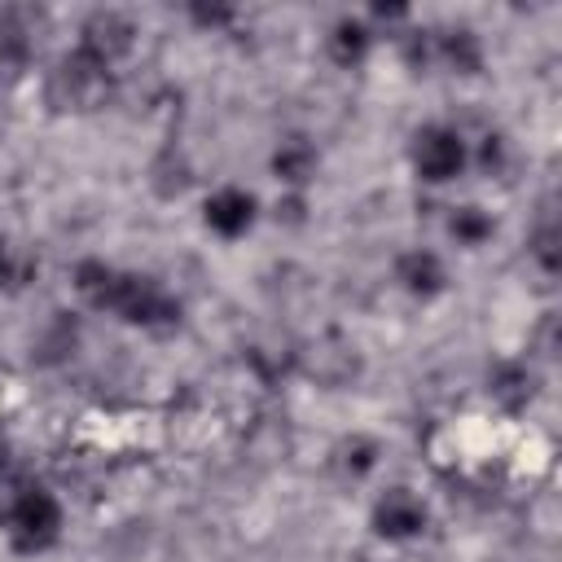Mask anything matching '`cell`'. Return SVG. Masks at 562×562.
Listing matches in <instances>:
<instances>
[{
    "mask_svg": "<svg viewBox=\"0 0 562 562\" xmlns=\"http://www.w3.org/2000/svg\"><path fill=\"white\" fill-rule=\"evenodd\" d=\"M373 465H378V443L369 439V435H347L338 448H334V470L342 474V479H364V474H373Z\"/></svg>",
    "mask_w": 562,
    "mask_h": 562,
    "instance_id": "obj_15",
    "label": "cell"
},
{
    "mask_svg": "<svg viewBox=\"0 0 562 562\" xmlns=\"http://www.w3.org/2000/svg\"><path fill=\"white\" fill-rule=\"evenodd\" d=\"M531 259L544 268V272H558V228L553 224H540L536 237H531Z\"/></svg>",
    "mask_w": 562,
    "mask_h": 562,
    "instance_id": "obj_17",
    "label": "cell"
},
{
    "mask_svg": "<svg viewBox=\"0 0 562 562\" xmlns=\"http://www.w3.org/2000/svg\"><path fill=\"white\" fill-rule=\"evenodd\" d=\"M430 48H435V66L452 70V75H474L483 66V44L470 26H443L430 31Z\"/></svg>",
    "mask_w": 562,
    "mask_h": 562,
    "instance_id": "obj_9",
    "label": "cell"
},
{
    "mask_svg": "<svg viewBox=\"0 0 562 562\" xmlns=\"http://www.w3.org/2000/svg\"><path fill=\"white\" fill-rule=\"evenodd\" d=\"M369 522H373V531H378L382 540L404 544V540H413V536L426 531V505H422V496H417L413 487H386V492L373 501Z\"/></svg>",
    "mask_w": 562,
    "mask_h": 562,
    "instance_id": "obj_6",
    "label": "cell"
},
{
    "mask_svg": "<svg viewBox=\"0 0 562 562\" xmlns=\"http://www.w3.org/2000/svg\"><path fill=\"white\" fill-rule=\"evenodd\" d=\"M369 48H373V26L364 22V18H338L334 26H329V35H325V53H329V61L334 66H360L364 57H369Z\"/></svg>",
    "mask_w": 562,
    "mask_h": 562,
    "instance_id": "obj_10",
    "label": "cell"
},
{
    "mask_svg": "<svg viewBox=\"0 0 562 562\" xmlns=\"http://www.w3.org/2000/svg\"><path fill=\"white\" fill-rule=\"evenodd\" d=\"M255 215H259L255 193H246V189H237V184L215 189V193L206 198V206H202L206 228H211V233H220V237H228V241H233V237H241V233H250Z\"/></svg>",
    "mask_w": 562,
    "mask_h": 562,
    "instance_id": "obj_7",
    "label": "cell"
},
{
    "mask_svg": "<svg viewBox=\"0 0 562 562\" xmlns=\"http://www.w3.org/2000/svg\"><path fill=\"white\" fill-rule=\"evenodd\" d=\"M75 290L83 294L88 307L114 312V316H123L127 325H140V329H162V325L180 321V303L154 277L127 272V268H114V263H101V259H83L75 268Z\"/></svg>",
    "mask_w": 562,
    "mask_h": 562,
    "instance_id": "obj_1",
    "label": "cell"
},
{
    "mask_svg": "<svg viewBox=\"0 0 562 562\" xmlns=\"http://www.w3.org/2000/svg\"><path fill=\"white\" fill-rule=\"evenodd\" d=\"M492 395L505 404V408H518V404H527V395H531V369L527 364H496V373H492Z\"/></svg>",
    "mask_w": 562,
    "mask_h": 562,
    "instance_id": "obj_16",
    "label": "cell"
},
{
    "mask_svg": "<svg viewBox=\"0 0 562 562\" xmlns=\"http://www.w3.org/2000/svg\"><path fill=\"white\" fill-rule=\"evenodd\" d=\"M395 281H400V290L413 294V299H435V294H443V285H448V268H443V259H439L435 250L413 246V250H404V255L395 259Z\"/></svg>",
    "mask_w": 562,
    "mask_h": 562,
    "instance_id": "obj_8",
    "label": "cell"
},
{
    "mask_svg": "<svg viewBox=\"0 0 562 562\" xmlns=\"http://www.w3.org/2000/svg\"><path fill=\"white\" fill-rule=\"evenodd\" d=\"M110 83H114V70L75 48L48 70V101L66 114H88V110L105 105Z\"/></svg>",
    "mask_w": 562,
    "mask_h": 562,
    "instance_id": "obj_2",
    "label": "cell"
},
{
    "mask_svg": "<svg viewBox=\"0 0 562 562\" xmlns=\"http://www.w3.org/2000/svg\"><path fill=\"white\" fill-rule=\"evenodd\" d=\"M408 158H413V171L426 180V184H448L465 171L470 162V149H465V136L448 123H426L413 132V145H408Z\"/></svg>",
    "mask_w": 562,
    "mask_h": 562,
    "instance_id": "obj_4",
    "label": "cell"
},
{
    "mask_svg": "<svg viewBox=\"0 0 562 562\" xmlns=\"http://www.w3.org/2000/svg\"><path fill=\"white\" fill-rule=\"evenodd\" d=\"M316 145L307 136H285L277 149H272V176L285 184V189H303L312 176H316Z\"/></svg>",
    "mask_w": 562,
    "mask_h": 562,
    "instance_id": "obj_12",
    "label": "cell"
},
{
    "mask_svg": "<svg viewBox=\"0 0 562 562\" xmlns=\"http://www.w3.org/2000/svg\"><path fill=\"white\" fill-rule=\"evenodd\" d=\"M4 522H9V540L22 553H40L61 536V501L48 487H22L9 501Z\"/></svg>",
    "mask_w": 562,
    "mask_h": 562,
    "instance_id": "obj_3",
    "label": "cell"
},
{
    "mask_svg": "<svg viewBox=\"0 0 562 562\" xmlns=\"http://www.w3.org/2000/svg\"><path fill=\"white\" fill-rule=\"evenodd\" d=\"M364 562H378V558H364Z\"/></svg>",
    "mask_w": 562,
    "mask_h": 562,
    "instance_id": "obj_22",
    "label": "cell"
},
{
    "mask_svg": "<svg viewBox=\"0 0 562 562\" xmlns=\"http://www.w3.org/2000/svg\"><path fill=\"white\" fill-rule=\"evenodd\" d=\"M31 61V26L22 9H0V75H18Z\"/></svg>",
    "mask_w": 562,
    "mask_h": 562,
    "instance_id": "obj_13",
    "label": "cell"
},
{
    "mask_svg": "<svg viewBox=\"0 0 562 562\" xmlns=\"http://www.w3.org/2000/svg\"><path fill=\"white\" fill-rule=\"evenodd\" d=\"M303 369H307L316 382L338 386V382H347V378L356 373V347H347L342 338H321V342H312V347L303 351Z\"/></svg>",
    "mask_w": 562,
    "mask_h": 562,
    "instance_id": "obj_11",
    "label": "cell"
},
{
    "mask_svg": "<svg viewBox=\"0 0 562 562\" xmlns=\"http://www.w3.org/2000/svg\"><path fill=\"white\" fill-rule=\"evenodd\" d=\"M189 13H193L202 26H220V22H228V18H233V9H189Z\"/></svg>",
    "mask_w": 562,
    "mask_h": 562,
    "instance_id": "obj_20",
    "label": "cell"
},
{
    "mask_svg": "<svg viewBox=\"0 0 562 562\" xmlns=\"http://www.w3.org/2000/svg\"><path fill=\"white\" fill-rule=\"evenodd\" d=\"M75 48L114 70V66L136 48V22H132L123 9H92V13L79 22V44H75Z\"/></svg>",
    "mask_w": 562,
    "mask_h": 562,
    "instance_id": "obj_5",
    "label": "cell"
},
{
    "mask_svg": "<svg viewBox=\"0 0 562 562\" xmlns=\"http://www.w3.org/2000/svg\"><path fill=\"white\" fill-rule=\"evenodd\" d=\"M0 479H4V443H0Z\"/></svg>",
    "mask_w": 562,
    "mask_h": 562,
    "instance_id": "obj_21",
    "label": "cell"
},
{
    "mask_svg": "<svg viewBox=\"0 0 562 562\" xmlns=\"http://www.w3.org/2000/svg\"><path fill=\"white\" fill-rule=\"evenodd\" d=\"M479 167L483 171H501L505 167V136H483V149H479Z\"/></svg>",
    "mask_w": 562,
    "mask_h": 562,
    "instance_id": "obj_19",
    "label": "cell"
},
{
    "mask_svg": "<svg viewBox=\"0 0 562 562\" xmlns=\"http://www.w3.org/2000/svg\"><path fill=\"white\" fill-rule=\"evenodd\" d=\"M31 272V263L0 237V290H13V285H22V277Z\"/></svg>",
    "mask_w": 562,
    "mask_h": 562,
    "instance_id": "obj_18",
    "label": "cell"
},
{
    "mask_svg": "<svg viewBox=\"0 0 562 562\" xmlns=\"http://www.w3.org/2000/svg\"><path fill=\"white\" fill-rule=\"evenodd\" d=\"M492 233H496V224H492V215H487L483 206H452V215H448V237H452L457 246L479 250Z\"/></svg>",
    "mask_w": 562,
    "mask_h": 562,
    "instance_id": "obj_14",
    "label": "cell"
}]
</instances>
